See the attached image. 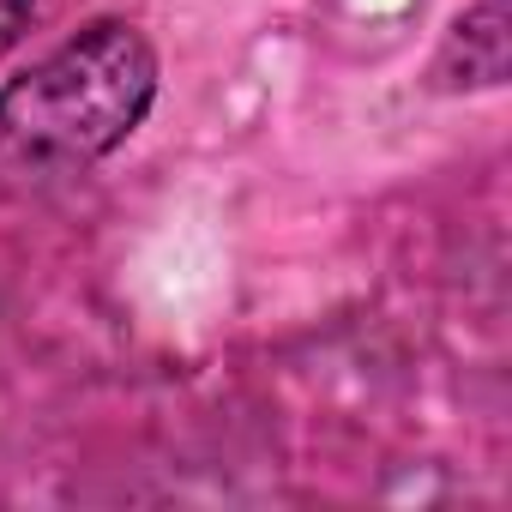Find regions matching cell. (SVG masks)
I'll list each match as a JSON object with an SVG mask.
<instances>
[{"label": "cell", "instance_id": "1", "mask_svg": "<svg viewBox=\"0 0 512 512\" xmlns=\"http://www.w3.org/2000/svg\"><path fill=\"white\" fill-rule=\"evenodd\" d=\"M157 85L151 37L127 19H91L0 85V163L25 175L91 169L145 127Z\"/></svg>", "mask_w": 512, "mask_h": 512}, {"label": "cell", "instance_id": "2", "mask_svg": "<svg viewBox=\"0 0 512 512\" xmlns=\"http://www.w3.org/2000/svg\"><path fill=\"white\" fill-rule=\"evenodd\" d=\"M494 85H506V0H470L428 67V91L464 97Z\"/></svg>", "mask_w": 512, "mask_h": 512}, {"label": "cell", "instance_id": "3", "mask_svg": "<svg viewBox=\"0 0 512 512\" xmlns=\"http://www.w3.org/2000/svg\"><path fill=\"white\" fill-rule=\"evenodd\" d=\"M31 13H37V0H0V55L19 49V37L31 31Z\"/></svg>", "mask_w": 512, "mask_h": 512}]
</instances>
